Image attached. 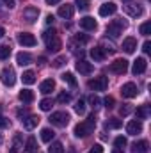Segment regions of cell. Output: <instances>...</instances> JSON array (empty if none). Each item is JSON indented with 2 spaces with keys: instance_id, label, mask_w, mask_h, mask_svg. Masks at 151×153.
I'll use <instances>...</instances> for the list:
<instances>
[{
  "instance_id": "43",
  "label": "cell",
  "mask_w": 151,
  "mask_h": 153,
  "mask_svg": "<svg viewBox=\"0 0 151 153\" xmlns=\"http://www.w3.org/2000/svg\"><path fill=\"white\" fill-rule=\"evenodd\" d=\"M119 112H121V116H128L132 112V107H130V105H123V107L119 109Z\"/></svg>"
},
{
  "instance_id": "19",
  "label": "cell",
  "mask_w": 151,
  "mask_h": 153,
  "mask_svg": "<svg viewBox=\"0 0 151 153\" xmlns=\"http://www.w3.org/2000/svg\"><path fill=\"white\" fill-rule=\"evenodd\" d=\"M91 57H93L96 62H101V61H105L107 52L103 50V46H94V48L91 50Z\"/></svg>"
},
{
  "instance_id": "29",
  "label": "cell",
  "mask_w": 151,
  "mask_h": 153,
  "mask_svg": "<svg viewBox=\"0 0 151 153\" xmlns=\"http://www.w3.org/2000/svg\"><path fill=\"white\" fill-rule=\"evenodd\" d=\"M20 148H23V146H21V135H20V134H16V135H14V141H13L11 153H18V152H20Z\"/></svg>"
},
{
  "instance_id": "45",
  "label": "cell",
  "mask_w": 151,
  "mask_h": 153,
  "mask_svg": "<svg viewBox=\"0 0 151 153\" xmlns=\"http://www.w3.org/2000/svg\"><path fill=\"white\" fill-rule=\"evenodd\" d=\"M7 126H9V119L0 116V128H7Z\"/></svg>"
},
{
  "instance_id": "21",
  "label": "cell",
  "mask_w": 151,
  "mask_h": 153,
  "mask_svg": "<svg viewBox=\"0 0 151 153\" xmlns=\"http://www.w3.org/2000/svg\"><path fill=\"white\" fill-rule=\"evenodd\" d=\"M53 89H55V82H53L52 78H46V80L41 82V85H39V91H41L43 94H50Z\"/></svg>"
},
{
  "instance_id": "37",
  "label": "cell",
  "mask_w": 151,
  "mask_h": 153,
  "mask_svg": "<svg viewBox=\"0 0 151 153\" xmlns=\"http://www.w3.org/2000/svg\"><path fill=\"white\" fill-rule=\"evenodd\" d=\"M70 100H71V94H70V93H61V94L57 96V102H59V103H68Z\"/></svg>"
},
{
  "instance_id": "9",
  "label": "cell",
  "mask_w": 151,
  "mask_h": 153,
  "mask_svg": "<svg viewBox=\"0 0 151 153\" xmlns=\"http://www.w3.org/2000/svg\"><path fill=\"white\" fill-rule=\"evenodd\" d=\"M18 43L21 46H36L38 39L34 38L32 34H29V32H21V34H18Z\"/></svg>"
},
{
  "instance_id": "28",
  "label": "cell",
  "mask_w": 151,
  "mask_h": 153,
  "mask_svg": "<svg viewBox=\"0 0 151 153\" xmlns=\"http://www.w3.org/2000/svg\"><path fill=\"white\" fill-rule=\"evenodd\" d=\"M53 135H55V134H53L50 128H43V130H41V141H43V143H52Z\"/></svg>"
},
{
  "instance_id": "8",
  "label": "cell",
  "mask_w": 151,
  "mask_h": 153,
  "mask_svg": "<svg viewBox=\"0 0 151 153\" xmlns=\"http://www.w3.org/2000/svg\"><path fill=\"white\" fill-rule=\"evenodd\" d=\"M121 94H123L124 98H135V96L139 94V89H137V85H135L133 82H126V84L121 87Z\"/></svg>"
},
{
  "instance_id": "36",
  "label": "cell",
  "mask_w": 151,
  "mask_h": 153,
  "mask_svg": "<svg viewBox=\"0 0 151 153\" xmlns=\"http://www.w3.org/2000/svg\"><path fill=\"white\" fill-rule=\"evenodd\" d=\"M139 30H141V34H142V36H148V34H150V30H151V22H144V23L141 25V29H139Z\"/></svg>"
},
{
  "instance_id": "54",
  "label": "cell",
  "mask_w": 151,
  "mask_h": 153,
  "mask_svg": "<svg viewBox=\"0 0 151 153\" xmlns=\"http://www.w3.org/2000/svg\"><path fill=\"white\" fill-rule=\"evenodd\" d=\"M124 2H130V0H124Z\"/></svg>"
},
{
  "instance_id": "18",
  "label": "cell",
  "mask_w": 151,
  "mask_h": 153,
  "mask_svg": "<svg viewBox=\"0 0 151 153\" xmlns=\"http://www.w3.org/2000/svg\"><path fill=\"white\" fill-rule=\"evenodd\" d=\"M80 27L85 29V30H94V29L98 27V23H96V20L91 18V16H84V18L80 20Z\"/></svg>"
},
{
  "instance_id": "11",
  "label": "cell",
  "mask_w": 151,
  "mask_h": 153,
  "mask_svg": "<svg viewBox=\"0 0 151 153\" xmlns=\"http://www.w3.org/2000/svg\"><path fill=\"white\" fill-rule=\"evenodd\" d=\"M75 68H76V71H80L82 75H89V73H93V70H94V66H93L91 62H87V61H84V59H80V61H76Z\"/></svg>"
},
{
  "instance_id": "38",
  "label": "cell",
  "mask_w": 151,
  "mask_h": 153,
  "mask_svg": "<svg viewBox=\"0 0 151 153\" xmlns=\"http://www.w3.org/2000/svg\"><path fill=\"white\" fill-rule=\"evenodd\" d=\"M89 103H91V107H93V109H98V107L101 105V100H100L96 94H93V96L89 98Z\"/></svg>"
},
{
  "instance_id": "4",
  "label": "cell",
  "mask_w": 151,
  "mask_h": 153,
  "mask_svg": "<svg viewBox=\"0 0 151 153\" xmlns=\"http://www.w3.org/2000/svg\"><path fill=\"white\" fill-rule=\"evenodd\" d=\"M50 123L55 125V126H66L70 123V114L66 111H59V112H53L50 116Z\"/></svg>"
},
{
  "instance_id": "6",
  "label": "cell",
  "mask_w": 151,
  "mask_h": 153,
  "mask_svg": "<svg viewBox=\"0 0 151 153\" xmlns=\"http://www.w3.org/2000/svg\"><path fill=\"white\" fill-rule=\"evenodd\" d=\"M0 78H2V84L7 85V87H13L14 82H16V73L13 68H4L0 71Z\"/></svg>"
},
{
  "instance_id": "12",
  "label": "cell",
  "mask_w": 151,
  "mask_h": 153,
  "mask_svg": "<svg viewBox=\"0 0 151 153\" xmlns=\"http://www.w3.org/2000/svg\"><path fill=\"white\" fill-rule=\"evenodd\" d=\"M146 68H148V61H146L144 57H137V61L133 62L132 71H133V75H141V73L146 71Z\"/></svg>"
},
{
  "instance_id": "31",
  "label": "cell",
  "mask_w": 151,
  "mask_h": 153,
  "mask_svg": "<svg viewBox=\"0 0 151 153\" xmlns=\"http://www.w3.org/2000/svg\"><path fill=\"white\" fill-rule=\"evenodd\" d=\"M150 116V107L148 105H142L137 109V119H146Z\"/></svg>"
},
{
  "instance_id": "33",
  "label": "cell",
  "mask_w": 151,
  "mask_h": 153,
  "mask_svg": "<svg viewBox=\"0 0 151 153\" xmlns=\"http://www.w3.org/2000/svg\"><path fill=\"white\" fill-rule=\"evenodd\" d=\"M9 55H11V46H7V45H0V61L7 59Z\"/></svg>"
},
{
  "instance_id": "46",
  "label": "cell",
  "mask_w": 151,
  "mask_h": 153,
  "mask_svg": "<svg viewBox=\"0 0 151 153\" xmlns=\"http://www.w3.org/2000/svg\"><path fill=\"white\" fill-rule=\"evenodd\" d=\"M76 41H78V43H87V41H89V36H84V34H76Z\"/></svg>"
},
{
  "instance_id": "49",
  "label": "cell",
  "mask_w": 151,
  "mask_h": 153,
  "mask_svg": "<svg viewBox=\"0 0 151 153\" xmlns=\"http://www.w3.org/2000/svg\"><path fill=\"white\" fill-rule=\"evenodd\" d=\"M18 116H20V117H21V119H23V117H25V116H27V111H21V109H20V111H18Z\"/></svg>"
},
{
  "instance_id": "50",
  "label": "cell",
  "mask_w": 151,
  "mask_h": 153,
  "mask_svg": "<svg viewBox=\"0 0 151 153\" xmlns=\"http://www.w3.org/2000/svg\"><path fill=\"white\" fill-rule=\"evenodd\" d=\"M46 23H48V25H50V23H53V16H52V14H48V16H46Z\"/></svg>"
},
{
  "instance_id": "16",
  "label": "cell",
  "mask_w": 151,
  "mask_h": 153,
  "mask_svg": "<svg viewBox=\"0 0 151 153\" xmlns=\"http://www.w3.org/2000/svg\"><path fill=\"white\" fill-rule=\"evenodd\" d=\"M21 123H23V128L25 130H34L39 125V117L38 116H27V117L21 119Z\"/></svg>"
},
{
  "instance_id": "17",
  "label": "cell",
  "mask_w": 151,
  "mask_h": 153,
  "mask_svg": "<svg viewBox=\"0 0 151 153\" xmlns=\"http://www.w3.org/2000/svg\"><path fill=\"white\" fill-rule=\"evenodd\" d=\"M115 11H117V5H115L114 2H109V4H103V5L100 7V11H98V13H100V16H103V18H105V16L114 14Z\"/></svg>"
},
{
  "instance_id": "52",
  "label": "cell",
  "mask_w": 151,
  "mask_h": 153,
  "mask_svg": "<svg viewBox=\"0 0 151 153\" xmlns=\"http://www.w3.org/2000/svg\"><path fill=\"white\" fill-rule=\"evenodd\" d=\"M4 34H5V30H4V27H0V38H4Z\"/></svg>"
},
{
  "instance_id": "53",
  "label": "cell",
  "mask_w": 151,
  "mask_h": 153,
  "mask_svg": "<svg viewBox=\"0 0 151 153\" xmlns=\"http://www.w3.org/2000/svg\"><path fill=\"white\" fill-rule=\"evenodd\" d=\"M112 153H121V150H119V148H115V150H114Z\"/></svg>"
},
{
  "instance_id": "30",
  "label": "cell",
  "mask_w": 151,
  "mask_h": 153,
  "mask_svg": "<svg viewBox=\"0 0 151 153\" xmlns=\"http://www.w3.org/2000/svg\"><path fill=\"white\" fill-rule=\"evenodd\" d=\"M52 107H53V102H52L50 98H44V100H41V102H39V109H41V111H44V112L52 111Z\"/></svg>"
},
{
  "instance_id": "14",
  "label": "cell",
  "mask_w": 151,
  "mask_h": 153,
  "mask_svg": "<svg viewBox=\"0 0 151 153\" xmlns=\"http://www.w3.org/2000/svg\"><path fill=\"white\" fill-rule=\"evenodd\" d=\"M38 16H39V9L38 7H25V9H23V18H25L27 22L34 23V22L38 20Z\"/></svg>"
},
{
  "instance_id": "39",
  "label": "cell",
  "mask_w": 151,
  "mask_h": 153,
  "mask_svg": "<svg viewBox=\"0 0 151 153\" xmlns=\"http://www.w3.org/2000/svg\"><path fill=\"white\" fill-rule=\"evenodd\" d=\"M114 144H115V148H119V150H123V148L126 146V139H124L123 135H119V137H115V141H114Z\"/></svg>"
},
{
  "instance_id": "51",
  "label": "cell",
  "mask_w": 151,
  "mask_h": 153,
  "mask_svg": "<svg viewBox=\"0 0 151 153\" xmlns=\"http://www.w3.org/2000/svg\"><path fill=\"white\" fill-rule=\"evenodd\" d=\"M59 2H61V0H46L48 5H55V4H59Z\"/></svg>"
},
{
  "instance_id": "34",
  "label": "cell",
  "mask_w": 151,
  "mask_h": 153,
  "mask_svg": "<svg viewBox=\"0 0 151 153\" xmlns=\"http://www.w3.org/2000/svg\"><path fill=\"white\" fill-rule=\"evenodd\" d=\"M107 126H110V128H121V126H123V121L117 119V117H110V119L107 121Z\"/></svg>"
},
{
  "instance_id": "35",
  "label": "cell",
  "mask_w": 151,
  "mask_h": 153,
  "mask_svg": "<svg viewBox=\"0 0 151 153\" xmlns=\"http://www.w3.org/2000/svg\"><path fill=\"white\" fill-rule=\"evenodd\" d=\"M75 112L76 114H84V112H85V102H84V100H78V102H76Z\"/></svg>"
},
{
  "instance_id": "15",
  "label": "cell",
  "mask_w": 151,
  "mask_h": 153,
  "mask_svg": "<svg viewBox=\"0 0 151 153\" xmlns=\"http://www.w3.org/2000/svg\"><path fill=\"white\" fill-rule=\"evenodd\" d=\"M73 13H75V9H73L71 4H64V5H61L59 11H57V14H59L61 18H64V20H70V18L73 16Z\"/></svg>"
},
{
  "instance_id": "20",
  "label": "cell",
  "mask_w": 151,
  "mask_h": 153,
  "mask_svg": "<svg viewBox=\"0 0 151 153\" xmlns=\"http://www.w3.org/2000/svg\"><path fill=\"white\" fill-rule=\"evenodd\" d=\"M135 48H137V39L135 38H126L123 41V50H124L126 53H133Z\"/></svg>"
},
{
  "instance_id": "27",
  "label": "cell",
  "mask_w": 151,
  "mask_h": 153,
  "mask_svg": "<svg viewBox=\"0 0 151 153\" xmlns=\"http://www.w3.org/2000/svg\"><path fill=\"white\" fill-rule=\"evenodd\" d=\"M61 78H62L66 84H70L71 87H76V84H78V82H76V78H75V75H73V73H70V71L62 73V75H61Z\"/></svg>"
},
{
  "instance_id": "13",
  "label": "cell",
  "mask_w": 151,
  "mask_h": 153,
  "mask_svg": "<svg viewBox=\"0 0 151 153\" xmlns=\"http://www.w3.org/2000/svg\"><path fill=\"white\" fill-rule=\"evenodd\" d=\"M126 132H128L130 135H137V134H141V132H142V123H141V119H133V121H130V123L126 125Z\"/></svg>"
},
{
  "instance_id": "24",
  "label": "cell",
  "mask_w": 151,
  "mask_h": 153,
  "mask_svg": "<svg viewBox=\"0 0 151 153\" xmlns=\"http://www.w3.org/2000/svg\"><path fill=\"white\" fill-rule=\"evenodd\" d=\"M148 148H150L148 141H139V143L132 144V152L133 153H148Z\"/></svg>"
},
{
  "instance_id": "22",
  "label": "cell",
  "mask_w": 151,
  "mask_h": 153,
  "mask_svg": "<svg viewBox=\"0 0 151 153\" xmlns=\"http://www.w3.org/2000/svg\"><path fill=\"white\" fill-rule=\"evenodd\" d=\"M16 62H18L20 66H27V64L32 62V55H30L29 52H20V53L16 55Z\"/></svg>"
},
{
  "instance_id": "42",
  "label": "cell",
  "mask_w": 151,
  "mask_h": 153,
  "mask_svg": "<svg viewBox=\"0 0 151 153\" xmlns=\"http://www.w3.org/2000/svg\"><path fill=\"white\" fill-rule=\"evenodd\" d=\"M89 153H103V146L101 144H94V146H91Z\"/></svg>"
},
{
  "instance_id": "23",
  "label": "cell",
  "mask_w": 151,
  "mask_h": 153,
  "mask_svg": "<svg viewBox=\"0 0 151 153\" xmlns=\"http://www.w3.org/2000/svg\"><path fill=\"white\" fill-rule=\"evenodd\" d=\"M18 98H20L23 103H32V102H34V93H32L30 89H21L20 94H18Z\"/></svg>"
},
{
  "instance_id": "32",
  "label": "cell",
  "mask_w": 151,
  "mask_h": 153,
  "mask_svg": "<svg viewBox=\"0 0 151 153\" xmlns=\"http://www.w3.org/2000/svg\"><path fill=\"white\" fill-rule=\"evenodd\" d=\"M48 153H64V146L61 144V143H52L50 144V148H48Z\"/></svg>"
},
{
  "instance_id": "44",
  "label": "cell",
  "mask_w": 151,
  "mask_h": 153,
  "mask_svg": "<svg viewBox=\"0 0 151 153\" xmlns=\"http://www.w3.org/2000/svg\"><path fill=\"white\" fill-rule=\"evenodd\" d=\"M103 103H105V107H107V109H112V107H114V98H112V96H107V98L103 100Z\"/></svg>"
},
{
  "instance_id": "7",
  "label": "cell",
  "mask_w": 151,
  "mask_h": 153,
  "mask_svg": "<svg viewBox=\"0 0 151 153\" xmlns=\"http://www.w3.org/2000/svg\"><path fill=\"white\" fill-rule=\"evenodd\" d=\"M109 70L115 73V75H123V73H126V70H128V61L126 59H115L112 64L109 66Z\"/></svg>"
},
{
  "instance_id": "5",
  "label": "cell",
  "mask_w": 151,
  "mask_h": 153,
  "mask_svg": "<svg viewBox=\"0 0 151 153\" xmlns=\"http://www.w3.org/2000/svg\"><path fill=\"white\" fill-rule=\"evenodd\" d=\"M124 29H126V22H123V20H114L112 23H109V27H107V34L112 36V38H117Z\"/></svg>"
},
{
  "instance_id": "10",
  "label": "cell",
  "mask_w": 151,
  "mask_h": 153,
  "mask_svg": "<svg viewBox=\"0 0 151 153\" xmlns=\"http://www.w3.org/2000/svg\"><path fill=\"white\" fill-rule=\"evenodd\" d=\"M124 11H126V14L132 16V18L142 16V13H144V9H142L141 4H128V5H124Z\"/></svg>"
},
{
  "instance_id": "26",
  "label": "cell",
  "mask_w": 151,
  "mask_h": 153,
  "mask_svg": "<svg viewBox=\"0 0 151 153\" xmlns=\"http://www.w3.org/2000/svg\"><path fill=\"white\" fill-rule=\"evenodd\" d=\"M21 80H23V84L30 85V84H34V82H36V73H34L32 70H27V71H23V75H21Z\"/></svg>"
},
{
  "instance_id": "48",
  "label": "cell",
  "mask_w": 151,
  "mask_h": 153,
  "mask_svg": "<svg viewBox=\"0 0 151 153\" xmlns=\"http://www.w3.org/2000/svg\"><path fill=\"white\" fill-rule=\"evenodd\" d=\"M2 2H4V4H5V5L9 7V9H13V7L16 5V4H14V0H2Z\"/></svg>"
},
{
  "instance_id": "47",
  "label": "cell",
  "mask_w": 151,
  "mask_h": 153,
  "mask_svg": "<svg viewBox=\"0 0 151 153\" xmlns=\"http://www.w3.org/2000/svg\"><path fill=\"white\" fill-rule=\"evenodd\" d=\"M142 50H144V53H150V52H151V43H150V41H144Z\"/></svg>"
},
{
  "instance_id": "41",
  "label": "cell",
  "mask_w": 151,
  "mask_h": 153,
  "mask_svg": "<svg viewBox=\"0 0 151 153\" xmlns=\"http://www.w3.org/2000/svg\"><path fill=\"white\" fill-rule=\"evenodd\" d=\"M64 62H66V57H57V59L53 61V66H55V68H61V66H64Z\"/></svg>"
},
{
  "instance_id": "25",
  "label": "cell",
  "mask_w": 151,
  "mask_h": 153,
  "mask_svg": "<svg viewBox=\"0 0 151 153\" xmlns=\"http://www.w3.org/2000/svg\"><path fill=\"white\" fill-rule=\"evenodd\" d=\"M38 152V141L36 137H29L27 144H25V153H36Z\"/></svg>"
},
{
  "instance_id": "1",
  "label": "cell",
  "mask_w": 151,
  "mask_h": 153,
  "mask_svg": "<svg viewBox=\"0 0 151 153\" xmlns=\"http://www.w3.org/2000/svg\"><path fill=\"white\" fill-rule=\"evenodd\" d=\"M94 126H96V117L94 114H91L85 121L78 123L75 126V137H87L89 134L94 132Z\"/></svg>"
},
{
  "instance_id": "40",
  "label": "cell",
  "mask_w": 151,
  "mask_h": 153,
  "mask_svg": "<svg viewBox=\"0 0 151 153\" xmlns=\"http://www.w3.org/2000/svg\"><path fill=\"white\" fill-rule=\"evenodd\" d=\"M75 4L80 11H87L89 9V0H75Z\"/></svg>"
},
{
  "instance_id": "3",
  "label": "cell",
  "mask_w": 151,
  "mask_h": 153,
  "mask_svg": "<svg viewBox=\"0 0 151 153\" xmlns=\"http://www.w3.org/2000/svg\"><path fill=\"white\" fill-rule=\"evenodd\" d=\"M87 85H89V89H94V91H105L109 87V78L105 75H100L93 80H89Z\"/></svg>"
},
{
  "instance_id": "2",
  "label": "cell",
  "mask_w": 151,
  "mask_h": 153,
  "mask_svg": "<svg viewBox=\"0 0 151 153\" xmlns=\"http://www.w3.org/2000/svg\"><path fill=\"white\" fill-rule=\"evenodd\" d=\"M43 41L46 43V48H48V52H59L61 50V46H62V43H61V39L57 36V30H44L43 32Z\"/></svg>"
}]
</instances>
